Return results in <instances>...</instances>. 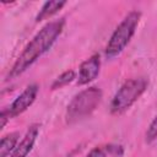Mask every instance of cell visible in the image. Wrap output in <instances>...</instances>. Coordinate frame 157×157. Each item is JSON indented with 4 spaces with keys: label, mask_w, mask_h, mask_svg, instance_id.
I'll return each mask as SVG.
<instances>
[{
    "label": "cell",
    "mask_w": 157,
    "mask_h": 157,
    "mask_svg": "<svg viewBox=\"0 0 157 157\" xmlns=\"http://www.w3.org/2000/svg\"><path fill=\"white\" fill-rule=\"evenodd\" d=\"M64 28V20H56L47 23L26 45L21 55L17 58L15 64L12 65L9 77H16L27 70L40 55H43L55 42V39L60 36Z\"/></svg>",
    "instance_id": "obj_1"
},
{
    "label": "cell",
    "mask_w": 157,
    "mask_h": 157,
    "mask_svg": "<svg viewBox=\"0 0 157 157\" xmlns=\"http://www.w3.org/2000/svg\"><path fill=\"white\" fill-rule=\"evenodd\" d=\"M141 13L139 11H131L126 15V17L120 22L117 29L113 32L107 47H105V55L108 58H114L119 55L125 47L129 44L130 39L132 38L136 26L139 25Z\"/></svg>",
    "instance_id": "obj_2"
},
{
    "label": "cell",
    "mask_w": 157,
    "mask_h": 157,
    "mask_svg": "<svg viewBox=\"0 0 157 157\" xmlns=\"http://www.w3.org/2000/svg\"><path fill=\"white\" fill-rule=\"evenodd\" d=\"M148 81L145 77H137L128 80L114 94L110 103V112L113 114H120L130 108L139 97L147 88Z\"/></svg>",
    "instance_id": "obj_3"
},
{
    "label": "cell",
    "mask_w": 157,
    "mask_h": 157,
    "mask_svg": "<svg viewBox=\"0 0 157 157\" xmlns=\"http://www.w3.org/2000/svg\"><path fill=\"white\" fill-rule=\"evenodd\" d=\"M102 98V91L97 87H90L76 94L67 105L66 118L69 123H74L78 119L91 114L99 104Z\"/></svg>",
    "instance_id": "obj_4"
},
{
    "label": "cell",
    "mask_w": 157,
    "mask_h": 157,
    "mask_svg": "<svg viewBox=\"0 0 157 157\" xmlns=\"http://www.w3.org/2000/svg\"><path fill=\"white\" fill-rule=\"evenodd\" d=\"M38 93V86L37 85H29L25 88V91L17 96V98L12 102V104L10 105V108L7 109L10 118L17 117L21 113H23L25 110H27V108H29L33 102L36 101Z\"/></svg>",
    "instance_id": "obj_5"
},
{
    "label": "cell",
    "mask_w": 157,
    "mask_h": 157,
    "mask_svg": "<svg viewBox=\"0 0 157 157\" xmlns=\"http://www.w3.org/2000/svg\"><path fill=\"white\" fill-rule=\"evenodd\" d=\"M99 66H101L99 55H92L91 58L86 59L80 65L77 85L81 86V85H86V83L93 81L99 74Z\"/></svg>",
    "instance_id": "obj_6"
},
{
    "label": "cell",
    "mask_w": 157,
    "mask_h": 157,
    "mask_svg": "<svg viewBox=\"0 0 157 157\" xmlns=\"http://www.w3.org/2000/svg\"><path fill=\"white\" fill-rule=\"evenodd\" d=\"M38 128L39 126L37 124H34L27 130L26 135L20 141V144L15 147V150L10 157H27L28 156V153L32 151L34 142H36V139L38 136V130H39Z\"/></svg>",
    "instance_id": "obj_7"
},
{
    "label": "cell",
    "mask_w": 157,
    "mask_h": 157,
    "mask_svg": "<svg viewBox=\"0 0 157 157\" xmlns=\"http://www.w3.org/2000/svg\"><path fill=\"white\" fill-rule=\"evenodd\" d=\"M65 4H66V1H64V0H60V1L54 0V1H47V2H44V5L42 6V9L39 10V13H38L37 17H36V21L39 22V21H43V20H45V18L53 16V15L56 13Z\"/></svg>",
    "instance_id": "obj_8"
},
{
    "label": "cell",
    "mask_w": 157,
    "mask_h": 157,
    "mask_svg": "<svg viewBox=\"0 0 157 157\" xmlns=\"http://www.w3.org/2000/svg\"><path fill=\"white\" fill-rule=\"evenodd\" d=\"M20 134L18 132H11L6 136H4L0 141V157H7L10 153L13 152L16 144L18 141Z\"/></svg>",
    "instance_id": "obj_9"
},
{
    "label": "cell",
    "mask_w": 157,
    "mask_h": 157,
    "mask_svg": "<svg viewBox=\"0 0 157 157\" xmlns=\"http://www.w3.org/2000/svg\"><path fill=\"white\" fill-rule=\"evenodd\" d=\"M75 78V72L72 70H67L65 72H63L52 85V90H58V88H61L64 86H66L67 83H70L72 80Z\"/></svg>",
    "instance_id": "obj_10"
},
{
    "label": "cell",
    "mask_w": 157,
    "mask_h": 157,
    "mask_svg": "<svg viewBox=\"0 0 157 157\" xmlns=\"http://www.w3.org/2000/svg\"><path fill=\"white\" fill-rule=\"evenodd\" d=\"M146 136H147V141H153L155 139H157V117L152 120V123L150 124V128H148V130H147V134H146Z\"/></svg>",
    "instance_id": "obj_11"
},
{
    "label": "cell",
    "mask_w": 157,
    "mask_h": 157,
    "mask_svg": "<svg viewBox=\"0 0 157 157\" xmlns=\"http://www.w3.org/2000/svg\"><path fill=\"white\" fill-rule=\"evenodd\" d=\"M86 157H105V152L99 147H94L93 150L90 151V153Z\"/></svg>",
    "instance_id": "obj_12"
},
{
    "label": "cell",
    "mask_w": 157,
    "mask_h": 157,
    "mask_svg": "<svg viewBox=\"0 0 157 157\" xmlns=\"http://www.w3.org/2000/svg\"><path fill=\"white\" fill-rule=\"evenodd\" d=\"M7 118H10V115H9V112L5 109V110H2L1 114H0V129H2V128L5 126V124H6V121H7Z\"/></svg>",
    "instance_id": "obj_13"
}]
</instances>
